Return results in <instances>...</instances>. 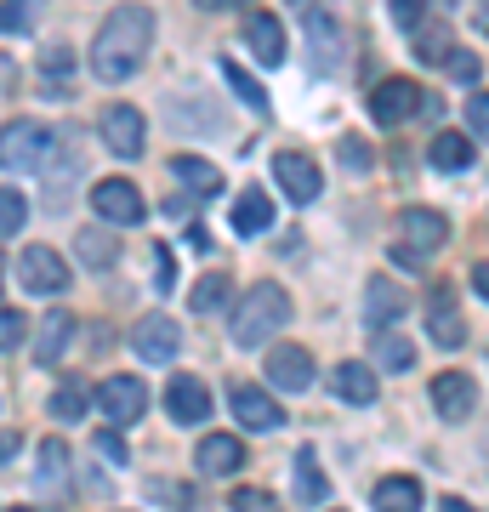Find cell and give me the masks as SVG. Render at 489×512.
Returning <instances> with one entry per match:
<instances>
[{
	"label": "cell",
	"instance_id": "cell-27",
	"mask_svg": "<svg viewBox=\"0 0 489 512\" xmlns=\"http://www.w3.org/2000/svg\"><path fill=\"white\" fill-rule=\"evenodd\" d=\"M217 69H222V80H228V86H234V97H239V103H245V109H251V114H262V120H268V109H273V103H268V92H262V86H256L251 74L239 69L234 57H222Z\"/></svg>",
	"mask_w": 489,
	"mask_h": 512
},
{
	"label": "cell",
	"instance_id": "cell-40",
	"mask_svg": "<svg viewBox=\"0 0 489 512\" xmlns=\"http://www.w3.org/2000/svg\"><path fill=\"white\" fill-rule=\"evenodd\" d=\"M23 336H29V319H23L18 308H0V353H6V348H18Z\"/></svg>",
	"mask_w": 489,
	"mask_h": 512
},
{
	"label": "cell",
	"instance_id": "cell-45",
	"mask_svg": "<svg viewBox=\"0 0 489 512\" xmlns=\"http://www.w3.org/2000/svg\"><path fill=\"white\" fill-rule=\"evenodd\" d=\"M97 450H103L109 461H120V467H126V444H120V427H109V433H97Z\"/></svg>",
	"mask_w": 489,
	"mask_h": 512
},
{
	"label": "cell",
	"instance_id": "cell-33",
	"mask_svg": "<svg viewBox=\"0 0 489 512\" xmlns=\"http://www.w3.org/2000/svg\"><path fill=\"white\" fill-rule=\"evenodd\" d=\"M46 12V0H0V35H23Z\"/></svg>",
	"mask_w": 489,
	"mask_h": 512
},
{
	"label": "cell",
	"instance_id": "cell-16",
	"mask_svg": "<svg viewBox=\"0 0 489 512\" xmlns=\"http://www.w3.org/2000/svg\"><path fill=\"white\" fill-rule=\"evenodd\" d=\"M399 228H404V245H410V251H438V245H444V239H450V222L438 217V211H427V205H410V211H404L399 217Z\"/></svg>",
	"mask_w": 489,
	"mask_h": 512
},
{
	"label": "cell",
	"instance_id": "cell-50",
	"mask_svg": "<svg viewBox=\"0 0 489 512\" xmlns=\"http://www.w3.org/2000/svg\"><path fill=\"white\" fill-rule=\"evenodd\" d=\"M205 12H222V6H251V0H200Z\"/></svg>",
	"mask_w": 489,
	"mask_h": 512
},
{
	"label": "cell",
	"instance_id": "cell-25",
	"mask_svg": "<svg viewBox=\"0 0 489 512\" xmlns=\"http://www.w3.org/2000/svg\"><path fill=\"white\" fill-rule=\"evenodd\" d=\"M376 512H421V484L410 473H393L376 484Z\"/></svg>",
	"mask_w": 489,
	"mask_h": 512
},
{
	"label": "cell",
	"instance_id": "cell-21",
	"mask_svg": "<svg viewBox=\"0 0 489 512\" xmlns=\"http://www.w3.org/2000/svg\"><path fill=\"white\" fill-rule=\"evenodd\" d=\"M171 177H177L188 194H200V200H217L222 194V171L211 160H200V154H177V160H171Z\"/></svg>",
	"mask_w": 489,
	"mask_h": 512
},
{
	"label": "cell",
	"instance_id": "cell-43",
	"mask_svg": "<svg viewBox=\"0 0 489 512\" xmlns=\"http://www.w3.org/2000/svg\"><path fill=\"white\" fill-rule=\"evenodd\" d=\"M234 512H279L268 490H234Z\"/></svg>",
	"mask_w": 489,
	"mask_h": 512
},
{
	"label": "cell",
	"instance_id": "cell-38",
	"mask_svg": "<svg viewBox=\"0 0 489 512\" xmlns=\"http://www.w3.org/2000/svg\"><path fill=\"white\" fill-rule=\"evenodd\" d=\"M336 160H342L347 171H370V143L347 131V137H336Z\"/></svg>",
	"mask_w": 489,
	"mask_h": 512
},
{
	"label": "cell",
	"instance_id": "cell-36",
	"mask_svg": "<svg viewBox=\"0 0 489 512\" xmlns=\"http://www.w3.org/2000/svg\"><path fill=\"white\" fill-rule=\"evenodd\" d=\"M148 495H154L160 507H171V512L194 507V484H182V478H154V484H148Z\"/></svg>",
	"mask_w": 489,
	"mask_h": 512
},
{
	"label": "cell",
	"instance_id": "cell-9",
	"mask_svg": "<svg viewBox=\"0 0 489 512\" xmlns=\"http://www.w3.org/2000/svg\"><path fill=\"white\" fill-rule=\"evenodd\" d=\"M416 109H421V86L416 80H381L376 92H370V120H381L387 131L404 126Z\"/></svg>",
	"mask_w": 489,
	"mask_h": 512
},
{
	"label": "cell",
	"instance_id": "cell-18",
	"mask_svg": "<svg viewBox=\"0 0 489 512\" xmlns=\"http://www.w3.org/2000/svg\"><path fill=\"white\" fill-rule=\"evenodd\" d=\"M245 46L256 52V63L279 69V63H285V29H279V18H268V12L245 18Z\"/></svg>",
	"mask_w": 489,
	"mask_h": 512
},
{
	"label": "cell",
	"instance_id": "cell-3",
	"mask_svg": "<svg viewBox=\"0 0 489 512\" xmlns=\"http://www.w3.org/2000/svg\"><path fill=\"white\" fill-rule=\"evenodd\" d=\"M57 148V131L40 126V120H12L0 126V165L6 171H46Z\"/></svg>",
	"mask_w": 489,
	"mask_h": 512
},
{
	"label": "cell",
	"instance_id": "cell-39",
	"mask_svg": "<svg viewBox=\"0 0 489 512\" xmlns=\"http://www.w3.org/2000/svg\"><path fill=\"white\" fill-rule=\"evenodd\" d=\"M444 69H450V80L472 86V80L484 74V63H478V52H444Z\"/></svg>",
	"mask_w": 489,
	"mask_h": 512
},
{
	"label": "cell",
	"instance_id": "cell-29",
	"mask_svg": "<svg viewBox=\"0 0 489 512\" xmlns=\"http://www.w3.org/2000/svg\"><path fill=\"white\" fill-rule=\"evenodd\" d=\"M69 80H74V52L69 46H46L40 52V86L46 92H69Z\"/></svg>",
	"mask_w": 489,
	"mask_h": 512
},
{
	"label": "cell",
	"instance_id": "cell-22",
	"mask_svg": "<svg viewBox=\"0 0 489 512\" xmlns=\"http://www.w3.org/2000/svg\"><path fill=\"white\" fill-rule=\"evenodd\" d=\"M308 46H313V69L330 74L342 63V35H336V18L325 12H308Z\"/></svg>",
	"mask_w": 489,
	"mask_h": 512
},
{
	"label": "cell",
	"instance_id": "cell-52",
	"mask_svg": "<svg viewBox=\"0 0 489 512\" xmlns=\"http://www.w3.org/2000/svg\"><path fill=\"white\" fill-rule=\"evenodd\" d=\"M290 6H302V12H313V0H290Z\"/></svg>",
	"mask_w": 489,
	"mask_h": 512
},
{
	"label": "cell",
	"instance_id": "cell-51",
	"mask_svg": "<svg viewBox=\"0 0 489 512\" xmlns=\"http://www.w3.org/2000/svg\"><path fill=\"white\" fill-rule=\"evenodd\" d=\"M478 29H484V35H489V0H484V6H478Z\"/></svg>",
	"mask_w": 489,
	"mask_h": 512
},
{
	"label": "cell",
	"instance_id": "cell-8",
	"mask_svg": "<svg viewBox=\"0 0 489 512\" xmlns=\"http://www.w3.org/2000/svg\"><path fill=\"white\" fill-rule=\"evenodd\" d=\"M273 177H279V188H285L290 205H313L319 200V188H325L319 165H313L308 154H296V148H285V154L273 160Z\"/></svg>",
	"mask_w": 489,
	"mask_h": 512
},
{
	"label": "cell",
	"instance_id": "cell-10",
	"mask_svg": "<svg viewBox=\"0 0 489 512\" xmlns=\"http://www.w3.org/2000/svg\"><path fill=\"white\" fill-rule=\"evenodd\" d=\"M103 143L120 154V160H137L148 143V126H143V109H131V103H120V109H103Z\"/></svg>",
	"mask_w": 489,
	"mask_h": 512
},
{
	"label": "cell",
	"instance_id": "cell-49",
	"mask_svg": "<svg viewBox=\"0 0 489 512\" xmlns=\"http://www.w3.org/2000/svg\"><path fill=\"white\" fill-rule=\"evenodd\" d=\"M438 512H472L467 501H455V495H444V501H438Z\"/></svg>",
	"mask_w": 489,
	"mask_h": 512
},
{
	"label": "cell",
	"instance_id": "cell-42",
	"mask_svg": "<svg viewBox=\"0 0 489 512\" xmlns=\"http://www.w3.org/2000/svg\"><path fill=\"white\" fill-rule=\"evenodd\" d=\"M387 12L399 29H421V12H427V0H387Z\"/></svg>",
	"mask_w": 489,
	"mask_h": 512
},
{
	"label": "cell",
	"instance_id": "cell-37",
	"mask_svg": "<svg viewBox=\"0 0 489 512\" xmlns=\"http://www.w3.org/2000/svg\"><path fill=\"white\" fill-rule=\"evenodd\" d=\"M23 222H29V200L18 188H0V234H18Z\"/></svg>",
	"mask_w": 489,
	"mask_h": 512
},
{
	"label": "cell",
	"instance_id": "cell-41",
	"mask_svg": "<svg viewBox=\"0 0 489 512\" xmlns=\"http://www.w3.org/2000/svg\"><path fill=\"white\" fill-rule=\"evenodd\" d=\"M467 126H472V137H484V143H489V92H472L467 97Z\"/></svg>",
	"mask_w": 489,
	"mask_h": 512
},
{
	"label": "cell",
	"instance_id": "cell-19",
	"mask_svg": "<svg viewBox=\"0 0 489 512\" xmlns=\"http://www.w3.org/2000/svg\"><path fill=\"white\" fill-rule=\"evenodd\" d=\"M330 393L342 404H376V370L359 365V359H347V365L330 370Z\"/></svg>",
	"mask_w": 489,
	"mask_h": 512
},
{
	"label": "cell",
	"instance_id": "cell-32",
	"mask_svg": "<svg viewBox=\"0 0 489 512\" xmlns=\"http://www.w3.org/2000/svg\"><path fill=\"white\" fill-rule=\"evenodd\" d=\"M40 484H46L52 495L69 484V444H63V439H46V444H40Z\"/></svg>",
	"mask_w": 489,
	"mask_h": 512
},
{
	"label": "cell",
	"instance_id": "cell-44",
	"mask_svg": "<svg viewBox=\"0 0 489 512\" xmlns=\"http://www.w3.org/2000/svg\"><path fill=\"white\" fill-rule=\"evenodd\" d=\"M154 256H160V262H154V285L171 291V285H177V256H171V245H154Z\"/></svg>",
	"mask_w": 489,
	"mask_h": 512
},
{
	"label": "cell",
	"instance_id": "cell-5",
	"mask_svg": "<svg viewBox=\"0 0 489 512\" xmlns=\"http://www.w3.org/2000/svg\"><path fill=\"white\" fill-rule=\"evenodd\" d=\"M18 279L29 296H57L69 291V262L52 251V245H29V251L18 256Z\"/></svg>",
	"mask_w": 489,
	"mask_h": 512
},
{
	"label": "cell",
	"instance_id": "cell-30",
	"mask_svg": "<svg viewBox=\"0 0 489 512\" xmlns=\"http://www.w3.org/2000/svg\"><path fill=\"white\" fill-rule=\"evenodd\" d=\"M86 410H91V387L80 382V376L52 387V416H57V421H80Z\"/></svg>",
	"mask_w": 489,
	"mask_h": 512
},
{
	"label": "cell",
	"instance_id": "cell-13",
	"mask_svg": "<svg viewBox=\"0 0 489 512\" xmlns=\"http://www.w3.org/2000/svg\"><path fill=\"white\" fill-rule=\"evenodd\" d=\"M165 410H171L182 427H194V421L211 416V387H205L200 376H171V382H165Z\"/></svg>",
	"mask_w": 489,
	"mask_h": 512
},
{
	"label": "cell",
	"instance_id": "cell-20",
	"mask_svg": "<svg viewBox=\"0 0 489 512\" xmlns=\"http://www.w3.org/2000/svg\"><path fill=\"white\" fill-rule=\"evenodd\" d=\"M234 416H239V427H256V433H273L279 421H285V410L268 399V393H256V387H234Z\"/></svg>",
	"mask_w": 489,
	"mask_h": 512
},
{
	"label": "cell",
	"instance_id": "cell-23",
	"mask_svg": "<svg viewBox=\"0 0 489 512\" xmlns=\"http://www.w3.org/2000/svg\"><path fill=\"white\" fill-rule=\"evenodd\" d=\"M404 308H410V302H404L399 285H387V279H370V291H364V319H370V325H399Z\"/></svg>",
	"mask_w": 489,
	"mask_h": 512
},
{
	"label": "cell",
	"instance_id": "cell-48",
	"mask_svg": "<svg viewBox=\"0 0 489 512\" xmlns=\"http://www.w3.org/2000/svg\"><path fill=\"white\" fill-rule=\"evenodd\" d=\"M472 291L489 302V262H478V268H472Z\"/></svg>",
	"mask_w": 489,
	"mask_h": 512
},
{
	"label": "cell",
	"instance_id": "cell-53",
	"mask_svg": "<svg viewBox=\"0 0 489 512\" xmlns=\"http://www.w3.org/2000/svg\"><path fill=\"white\" fill-rule=\"evenodd\" d=\"M6 512H29V507H6Z\"/></svg>",
	"mask_w": 489,
	"mask_h": 512
},
{
	"label": "cell",
	"instance_id": "cell-17",
	"mask_svg": "<svg viewBox=\"0 0 489 512\" xmlns=\"http://www.w3.org/2000/svg\"><path fill=\"white\" fill-rule=\"evenodd\" d=\"M74 342V313L69 308H52L40 319V336H35V365H57Z\"/></svg>",
	"mask_w": 489,
	"mask_h": 512
},
{
	"label": "cell",
	"instance_id": "cell-4",
	"mask_svg": "<svg viewBox=\"0 0 489 512\" xmlns=\"http://www.w3.org/2000/svg\"><path fill=\"white\" fill-rule=\"evenodd\" d=\"M91 211L109 222V228H137V222L148 217L143 205V188L126 183V177H103V183L91 188Z\"/></svg>",
	"mask_w": 489,
	"mask_h": 512
},
{
	"label": "cell",
	"instance_id": "cell-12",
	"mask_svg": "<svg viewBox=\"0 0 489 512\" xmlns=\"http://www.w3.org/2000/svg\"><path fill=\"white\" fill-rule=\"evenodd\" d=\"M427 393H433V410H438L444 421H467L472 404H478V387H472L467 370H444V376H438Z\"/></svg>",
	"mask_w": 489,
	"mask_h": 512
},
{
	"label": "cell",
	"instance_id": "cell-31",
	"mask_svg": "<svg viewBox=\"0 0 489 512\" xmlns=\"http://www.w3.org/2000/svg\"><path fill=\"white\" fill-rule=\"evenodd\" d=\"M330 495V484H325V473H319V461H313V450H302L296 456V501L302 507H319Z\"/></svg>",
	"mask_w": 489,
	"mask_h": 512
},
{
	"label": "cell",
	"instance_id": "cell-11",
	"mask_svg": "<svg viewBox=\"0 0 489 512\" xmlns=\"http://www.w3.org/2000/svg\"><path fill=\"white\" fill-rule=\"evenodd\" d=\"M268 382L279 387V393H308V382H313V353H308V348H290V342L268 348Z\"/></svg>",
	"mask_w": 489,
	"mask_h": 512
},
{
	"label": "cell",
	"instance_id": "cell-7",
	"mask_svg": "<svg viewBox=\"0 0 489 512\" xmlns=\"http://www.w3.org/2000/svg\"><path fill=\"white\" fill-rule=\"evenodd\" d=\"M131 348L143 353L148 365H165V359H177L182 353V325L177 319H165V313H143L137 330H131Z\"/></svg>",
	"mask_w": 489,
	"mask_h": 512
},
{
	"label": "cell",
	"instance_id": "cell-6",
	"mask_svg": "<svg viewBox=\"0 0 489 512\" xmlns=\"http://www.w3.org/2000/svg\"><path fill=\"white\" fill-rule=\"evenodd\" d=\"M91 404H103V416H109L114 427H131V421L148 410V387L137 382V376H109V382L91 393Z\"/></svg>",
	"mask_w": 489,
	"mask_h": 512
},
{
	"label": "cell",
	"instance_id": "cell-2",
	"mask_svg": "<svg viewBox=\"0 0 489 512\" xmlns=\"http://www.w3.org/2000/svg\"><path fill=\"white\" fill-rule=\"evenodd\" d=\"M285 325H290V296H285V285H273V279L251 285L245 302L234 308V342L239 348H262V342L279 336Z\"/></svg>",
	"mask_w": 489,
	"mask_h": 512
},
{
	"label": "cell",
	"instance_id": "cell-26",
	"mask_svg": "<svg viewBox=\"0 0 489 512\" xmlns=\"http://www.w3.org/2000/svg\"><path fill=\"white\" fill-rule=\"evenodd\" d=\"M74 251H80V262H86L91 274H109L114 256H120V245H114L103 228H80V234H74Z\"/></svg>",
	"mask_w": 489,
	"mask_h": 512
},
{
	"label": "cell",
	"instance_id": "cell-1",
	"mask_svg": "<svg viewBox=\"0 0 489 512\" xmlns=\"http://www.w3.org/2000/svg\"><path fill=\"white\" fill-rule=\"evenodd\" d=\"M148 46H154V12L137 6V0H131V6H114L109 23L91 40V74L109 80V86H120V80H131V74L143 69Z\"/></svg>",
	"mask_w": 489,
	"mask_h": 512
},
{
	"label": "cell",
	"instance_id": "cell-28",
	"mask_svg": "<svg viewBox=\"0 0 489 512\" xmlns=\"http://www.w3.org/2000/svg\"><path fill=\"white\" fill-rule=\"evenodd\" d=\"M427 160H433L438 171H467V165H472V143L461 137V131H438L433 148H427Z\"/></svg>",
	"mask_w": 489,
	"mask_h": 512
},
{
	"label": "cell",
	"instance_id": "cell-24",
	"mask_svg": "<svg viewBox=\"0 0 489 512\" xmlns=\"http://www.w3.org/2000/svg\"><path fill=\"white\" fill-rule=\"evenodd\" d=\"M273 228V200L262 188H245L234 200V234H268Z\"/></svg>",
	"mask_w": 489,
	"mask_h": 512
},
{
	"label": "cell",
	"instance_id": "cell-35",
	"mask_svg": "<svg viewBox=\"0 0 489 512\" xmlns=\"http://www.w3.org/2000/svg\"><path fill=\"white\" fill-rule=\"evenodd\" d=\"M228 308V274H205L194 285V313H222Z\"/></svg>",
	"mask_w": 489,
	"mask_h": 512
},
{
	"label": "cell",
	"instance_id": "cell-34",
	"mask_svg": "<svg viewBox=\"0 0 489 512\" xmlns=\"http://www.w3.org/2000/svg\"><path fill=\"white\" fill-rule=\"evenodd\" d=\"M376 365L393 370V376H404V370L416 365V348H410L404 336H381V342H376Z\"/></svg>",
	"mask_w": 489,
	"mask_h": 512
},
{
	"label": "cell",
	"instance_id": "cell-15",
	"mask_svg": "<svg viewBox=\"0 0 489 512\" xmlns=\"http://www.w3.org/2000/svg\"><path fill=\"white\" fill-rule=\"evenodd\" d=\"M194 467L211 478H228L245 467V444L234 439V433H211V439H200V450H194Z\"/></svg>",
	"mask_w": 489,
	"mask_h": 512
},
{
	"label": "cell",
	"instance_id": "cell-47",
	"mask_svg": "<svg viewBox=\"0 0 489 512\" xmlns=\"http://www.w3.org/2000/svg\"><path fill=\"white\" fill-rule=\"evenodd\" d=\"M393 256H399V268H410V274H416L421 262H427V256H421V251H410V245H399V251H393Z\"/></svg>",
	"mask_w": 489,
	"mask_h": 512
},
{
	"label": "cell",
	"instance_id": "cell-46",
	"mask_svg": "<svg viewBox=\"0 0 489 512\" xmlns=\"http://www.w3.org/2000/svg\"><path fill=\"white\" fill-rule=\"evenodd\" d=\"M23 450V433H0V461H12Z\"/></svg>",
	"mask_w": 489,
	"mask_h": 512
},
{
	"label": "cell",
	"instance_id": "cell-14",
	"mask_svg": "<svg viewBox=\"0 0 489 512\" xmlns=\"http://www.w3.org/2000/svg\"><path fill=\"white\" fill-rule=\"evenodd\" d=\"M427 330H433L438 348H461V342H467V319H461V308H455L450 285H438L433 302H427Z\"/></svg>",
	"mask_w": 489,
	"mask_h": 512
}]
</instances>
